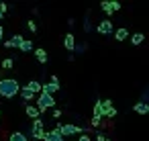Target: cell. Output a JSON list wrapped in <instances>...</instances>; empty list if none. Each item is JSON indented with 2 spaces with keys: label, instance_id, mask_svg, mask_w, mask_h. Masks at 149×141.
Returning <instances> with one entry per match:
<instances>
[{
  "label": "cell",
  "instance_id": "obj_28",
  "mask_svg": "<svg viewBox=\"0 0 149 141\" xmlns=\"http://www.w3.org/2000/svg\"><path fill=\"white\" fill-rule=\"evenodd\" d=\"M6 10H8V4H4V2H2V4H0V13H2V15H4Z\"/></svg>",
  "mask_w": 149,
  "mask_h": 141
},
{
  "label": "cell",
  "instance_id": "obj_29",
  "mask_svg": "<svg viewBox=\"0 0 149 141\" xmlns=\"http://www.w3.org/2000/svg\"><path fill=\"white\" fill-rule=\"evenodd\" d=\"M53 117H55V119H59V117H61V110H59V108H55V110H53Z\"/></svg>",
  "mask_w": 149,
  "mask_h": 141
},
{
  "label": "cell",
  "instance_id": "obj_10",
  "mask_svg": "<svg viewBox=\"0 0 149 141\" xmlns=\"http://www.w3.org/2000/svg\"><path fill=\"white\" fill-rule=\"evenodd\" d=\"M63 47H65L68 51H74V47H76V37H74L72 33H68V35L63 37Z\"/></svg>",
  "mask_w": 149,
  "mask_h": 141
},
{
  "label": "cell",
  "instance_id": "obj_20",
  "mask_svg": "<svg viewBox=\"0 0 149 141\" xmlns=\"http://www.w3.org/2000/svg\"><path fill=\"white\" fill-rule=\"evenodd\" d=\"M19 49H21V51H25V53H27V51H31V49H33V43H31V41H29V39H23V43H21V45H19Z\"/></svg>",
  "mask_w": 149,
  "mask_h": 141
},
{
  "label": "cell",
  "instance_id": "obj_32",
  "mask_svg": "<svg viewBox=\"0 0 149 141\" xmlns=\"http://www.w3.org/2000/svg\"><path fill=\"white\" fill-rule=\"evenodd\" d=\"M68 141H76V139H68Z\"/></svg>",
  "mask_w": 149,
  "mask_h": 141
},
{
  "label": "cell",
  "instance_id": "obj_14",
  "mask_svg": "<svg viewBox=\"0 0 149 141\" xmlns=\"http://www.w3.org/2000/svg\"><path fill=\"white\" fill-rule=\"evenodd\" d=\"M133 110H135V112H139V114H147V112H149V104L139 100L137 104H133Z\"/></svg>",
  "mask_w": 149,
  "mask_h": 141
},
{
  "label": "cell",
  "instance_id": "obj_24",
  "mask_svg": "<svg viewBox=\"0 0 149 141\" xmlns=\"http://www.w3.org/2000/svg\"><path fill=\"white\" fill-rule=\"evenodd\" d=\"M100 123H102V119H100V117H92V121H90V125H92V127H100Z\"/></svg>",
  "mask_w": 149,
  "mask_h": 141
},
{
  "label": "cell",
  "instance_id": "obj_2",
  "mask_svg": "<svg viewBox=\"0 0 149 141\" xmlns=\"http://www.w3.org/2000/svg\"><path fill=\"white\" fill-rule=\"evenodd\" d=\"M55 98L53 96H49V94H45V92H41L39 96H37V110L39 112H45V110H49V108H55Z\"/></svg>",
  "mask_w": 149,
  "mask_h": 141
},
{
  "label": "cell",
  "instance_id": "obj_3",
  "mask_svg": "<svg viewBox=\"0 0 149 141\" xmlns=\"http://www.w3.org/2000/svg\"><path fill=\"white\" fill-rule=\"evenodd\" d=\"M55 129L61 133V137H72V135H82V133H84V129H82V127L72 125V123H68V125H57Z\"/></svg>",
  "mask_w": 149,
  "mask_h": 141
},
{
  "label": "cell",
  "instance_id": "obj_31",
  "mask_svg": "<svg viewBox=\"0 0 149 141\" xmlns=\"http://www.w3.org/2000/svg\"><path fill=\"white\" fill-rule=\"evenodd\" d=\"M2 17H4V15H2V13H0V21H2Z\"/></svg>",
  "mask_w": 149,
  "mask_h": 141
},
{
  "label": "cell",
  "instance_id": "obj_27",
  "mask_svg": "<svg viewBox=\"0 0 149 141\" xmlns=\"http://www.w3.org/2000/svg\"><path fill=\"white\" fill-rule=\"evenodd\" d=\"M74 51H78V53H82V51H86V45H76V47H74Z\"/></svg>",
  "mask_w": 149,
  "mask_h": 141
},
{
  "label": "cell",
  "instance_id": "obj_8",
  "mask_svg": "<svg viewBox=\"0 0 149 141\" xmlns=\"http://www.w3.org/2000/svg\"><path fill=\"white\" fill-rule=\"evenodd\" d=\"M43 141H65V137H61V133L57 129H53V131H45Z\"/></svg>",
  "mask_w": 149,
  "mask_h": 141
},
{
  "label": "cell",
  "instance_id": "obj_21",
  "mask_svg": "<svg viewBox=\"0 0 149 141\" xmlns=\"http://www.w3.org/2000/svg\"><path fill=\"white\" fill-rule=\"evenodd\" d=\"M143 39H145V37H143V33H135V35L131 37V43H133V45H141V43H143Z\"/></svg>",
  "mask_w": 149,
  "mask_h": 141
},
{
  "label": "cell",
  "instance_id": "obj_11",
  "mask_svg": "<svg viewBox=\"0 0 149 141\" xmlns=\"http://www.w3.org/2000/svg\"><path fill=\"white\" fill-rule=\"evenodd\" d=\"M102 108H104V117H114L116 110L112 106V100H102Z\"/></svg>",
  "mask_w": 149,
  "mask_h": 141
},
{
  "label": "cell",
  "instance_id": "obj_7",
  "mask_svg": "<svg viewBox=\"0 0 149 141\" xmlns=\"http://www.w3.org/2000/svg\"><path fill=\"white\" fill-rule=\"evenodd\" d=\"M31 133H33L35 139H43V135H45V127H43V121H41V119H35V121H33Z\"/></svg>",
  "mask_w": 149,
  "mask_h": 141
},
{
  "label": "cell",
  "instance_id": "obj_12",
  "mask_svg": "<svg viewBox=\"0 0 149 141\" xmlns=\"http://www.w3.org/2000/svg\"><path fill=\"white\" fill-rule=\"evenodd\" d=\"M35 59H37L39 64H47V59H49V57H47V51L41 49V47H37V49H35Z\"/></svg>",
  "mask_w": 149,
  "mask_h": 141
},
{
  "label": "cell",
  "instance_id": "obj_23",
  "mask_svg": "<svg viewBox=\"0 0 149 141\" xmlns=\"http://www.w3.org/2000/svg\"><path fill=\"white\" fill-rule=\"evenodd\" d=\"M27 29H29L31 33H37V23H35V21H27Z\"/></svg>",
  "mask_w": 149,
  "mask_h": 141
},
{
  "label": "cell",
  "instance_id": "obj_5",
  "mask_svg": "<svg viewBox=\"0 0 149 141\" xmlns=\"http://www.w3.org/2000/svg\"><path fill=\"white\" fill-rule=\"evenodd\" d=\"M100 8H102V13L112 15V13L120 10V2H116V0H102V2H100Z\"/></svg>",
  "mask_w": 149,
  "mask_h": 141
},
{
  "label": "cell",
  "instance_id": "obj_6",
  "mask_svg": "<svg viewBox=\"0 0 149 141\" xmlns=\"http://www.w3.org/2000/svg\"><path fill=\"white\" fill-rule=\"evenodd\" d=\"M96 31H98L100 35H112V33H114V25H112V21H110V19H104V21H100V23H98Z\"/></svg>",
  "mask_w": 149,
  "mask_h": 141
},
{
  "label": "cell",
  "instance_id": "obj_17",
  "mask_svg": "<svg viewBox=\"0 0 149 141\" xmlns=\"http://www.w3.org/2000/svg\"><path fill=\"white\" fill-rule=\"evenodd\" d=\"M19 94H21V98H23L25 102H29V100H31V98L35 96V94H33V92H29V90H27L25 86H21V90H19Z\"/></svg>",
  "mask_w": 149,
  "mask_h": 141
},
{
  "label": "cell",
  "instance_id": "obj_9",
  "mask_svg": "<svg viewBox=\"0 0 149 141\" xmlns=\"http://www.w3.org/2000/svg\"><path fill=\"white\" fill-rule=\"evenodd\" d=\"M23 39H25L23 35H13L8 41H4V47H8V49H13V47H19V45L23 43Z\"/></svg>",
  "mask_w": 149,
  "mask_h": 141
},
{
  "label": "cell",
  "instance_id": "obj_22",
  "mask_svg": "<svg viewBox=\"0 0 149 141\" xmlns=\"http://www.w3.org/2000/svg\"><path fill=\"white\" fill-rule=\"evenodd\" d=\"M13 66H15V61H13L10 57H6V59H2V68H4V70H10Z\"/></svg>",
  "mask_w": 149,
  "mask_h": 141
},
{
  "label": "cell",
  "instance_id": "obj_18",
  "mask_svg": "<svg viewBox=\"0 0 149 141\" xmlns=\"http://www.w3.org/2000/svg\"><path fill=\"white\" fill-rule=\"evenodd\" d=\"M94 117H104V108H102V102L100 100H96V104H94Z\"/></svg>",
  "mask_w": 149,
  "mask_h": 141
},
{
  "label": "cell",
  "instance_id": "obj_30",
  "mask_svg": "<svg viewBox=\"0 0 149 141\" xmlns=\"http://www.w3.org/2000/svg\"><path fill=\"white\" fill-rule=\"evenodd\" d=\"M2 37H4V27L0 25V41H2Z\"/></svg>",
  "mask_w": 149,
  "mask_h": 141
},
{
  "label": "cell",
  "instance_id": "obj_4",
  "mask_svg": "<svg viewBox=\"0 0 149 141\" xmlns=\"http://www.w3.org/2000/svg\"><path fill=\"white\" fill-rule=\"evenodd\" d=\"M57 90H59V80H57V76H51V80H49L47 84H41V92H45V94H49V96H53Z\"/></svg>",
  "mask_w": 149,
  "mask_h": 141
},
{
  "label": "cell",
  "instance_id": "obj_25",
  "mask_svg": "<svg viewBox=\"0 0 149 141\" xmlns=\"http://www.w3.org/2000/svg\"><path fill=\"white\" fill-rule=\"evenodd\" d=\"M96 141H110V139H108L104 133H98V135H96Z\"/></svg>",
  "mask_w": 149,
  "mask_h": 141
},
{
  "label": "cell",
  "instance_id": "obj_19",
  "mask_svg": "<svg viewBox=\"0 0 149 141\" xmlns=\"http://www.w3.org/2000/svg\"><path fill=\"white\" fill-rule=\"evenodd\" d=\"M8 141H29V137H27L25 133H13V135L8 137Z\"/></svg>",
  "mask_w": 149,
  "mask_h": 141
},
{
  "label": "cell",
  "instance_id": "obj_1",
  "mask_svg": "<svg viewBox=\"0 0 149 141\" xmlns=\"http://www.w3.org/2000/svg\"><path fill=\"white\" fill-rule=\"evenodd\" d=\"M21 90V84L15 78H0V96L2 98H15Z\"/></svg>",
  "mask_w": 149,
  "mask_h": 141
},
{
  "label": "cell",
  "instance_id": "obj_13",
  "mask_svg": "<svg viewBox=\"0 0 149 141\" xmlns=\"http://www.w3.org/2000/svg\"><path fill=\"white\" fill-rule=\"evenodd\" d=\"M25 88H27L29 92H33V94H41V82H37V80H31Z\"/></svg>",
  "mask_w": 149,
  "mask_h": 141
},
{
  "label": "cell",
  "instance_id": "obj_16",
  "mask_svg": "<svg viewBox=\"0 0 149 141\" xmlns=\"http://www.w3.org/2000/svg\"><path fill=\"white\" fill-rule=\"evenodd\" d=\"M25 112H27V117H31L33 121H35V119H39V114H41V112L37 110V106H33V104H27Z\"/></svg>",
  "mask_w": 149,
  "mask_h": 141
},
{
  "label": "cell",
  "instance_id": "obj_26",
  "mask_svg": "<svg viewBox=\"0 0 149 141\" xmlns=\"http://www.w3.org/2000/svg\"><path fill=\"white\" fill-rule=\"evenodd\" d=\"M76 141H92V139H90V137H88L86 133H82V135H80V137H78Z\"/></svg>",
  "mask_w": 149,
  "mask_h": 141
},
{
  "label": "cell",
  "instance_id": "obj_15",
  "mask_svg": "<svg viewBox=\"0 0 149 141\" xmlns=\"http://www.w3.org/2000/svg\"><path fill=\"white\" fill-rule=\"evenodd\" d=\"M112 35H114V39H116V41H125V39L129 37V31H127L125 27H120V29H116Z\"/></svg>",
  "mask_w": 149,
  "mask_h": 141
}]
</instances>
